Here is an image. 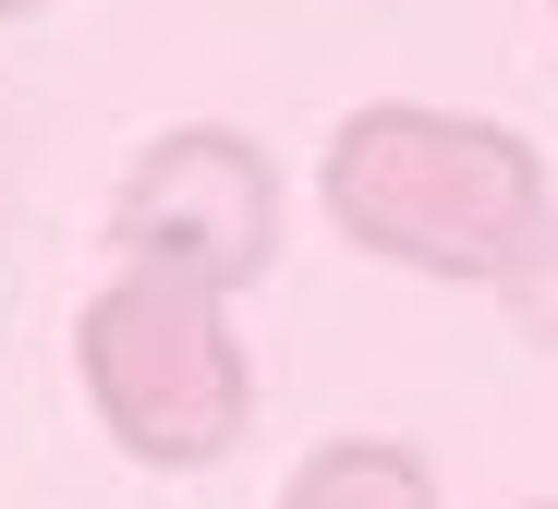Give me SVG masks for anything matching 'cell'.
<instances>
[{"label": "cell", "instance_id": "cell-7", "mask_svg": "<svg viewBox=\"0 0 558 509\" xmlns=\"http://www.w3.org/2000/svg\"><path fill=\"white\" fill-rule=\"evenodd\" d=\"M534 509H558V497H534Z\"/></svg>", "mask_w": 558, "mask_h": 509}, {"label": "cell", "instance_id": "cell-6", "mask_svg": "<svg viewBox=\"0 0 558 509\" xmlns=\"http://www.w3.org/2000/svg\"><path fill=\"white\" fill-rule=\"evenodd\" d=\"M0 13H37V0H0Z\"/></svg>", "mask_w": 558, "mask_h": 509}, {"label": "cell", "instance_id": "cell-5", "mask_svg": "<svg viewBox=\"0 0 558 509\" xmlns=\"http://www.w3.org/2000/svg\"><path fill=\"white\" fill-rule=\"evenodd\" d=\"M498 303H510V328L534 340V352H558V207L534 219V243L498 267Z\"/></svg>", "mask_w": 558, "mask_h": 509}, {"label": "cell", "instance_id": "cell-8", "mask_svg": "<svg viewBox=\"0 0 558 509\" xmlns=\"http://www.w3.org/2000/svg\"><path fill=\"white\" fill-rule=\"evenodd\" d=\"M546 13H558V0H546Z\"/></svg>", "mask_w": 558, "mask_h": 509}, {"label": "cell", "instance_id": "cell-2", "mask_svg": "<svg viewBox=\"0 0 558 509\" xmlns=\"http://www.w3.org/2000/svg\"><path fill=\"white\" fill-rule=\"evenodd\" d=\"M73 376H85V413L110 425V449H134L158 473L219 461L243 437V413H255L243 328L219 316V291L182 279V267H110L85 291Z\"/></svg>", "mask_w": 558, "mask_h": 509}, {"label": "cell", "instance_id": "cell-3", "mask_svg": "<svg viewBox=\"0 0 558 509\" xmlns=\"http://www.w3.org/2000/svg\"><path fill=\"white\" fill-rule=\"evenodd\" d=\"M110 243L122 267H182L207 291H243L279 255V170L231 122H170L158 146H134L110 194Z\"/></svg>", "mask_w": 558, "mask_h": 509}, {"label": "cell", "instance_id": "cell-1", "mask_svg": "<svg viewBox=\"0 0 558 509\" xmlns=\"http://www.w3.org/2000/svg\"><path fill=\"white\" fill-rule=\"evenodd\" d=\"M316 207L352 255H389L413 279H498L546 219V170L474 110H352L316 158Z\"/></svg>", "mask_w": 558, "mask_h": 509}, {"label": "cell", "instance_id": "cell-4", "mask_svg": "<svg viewBox=\"0 0 558 509\" xmlns=\"http://www.w3.org/2000/svg\"><path fill=\"white\" fill-rule=\"evenodd\" d=\"M267 509H437V473L389 437H328L292 461V485H279Z\"/></svg>", "mask_w": 558, "mask_h": 509}]
</instances>
